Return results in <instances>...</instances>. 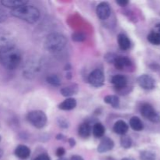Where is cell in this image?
Returning <instances> with one entry per match:
<instances>
[{
  "instance_id": "cell-1",
  "label": "cell",
  "mask_w": 160,
  "mask_h": 160,
  "mask_svg": "<svg viewBox=\"0 0 160 160\" xmlns=\"http://www.w3.org/2000/svg\"><path fill=\"white\" fill-rule=\"evenodd\" d=\"M21 62L20 51L12 47L2 48L0 51V62L8 70H15Z\"/></svg>"
},
{
  "instance_id": "cell-2",
  "label": "cell",
  "mask_w": 160,
  "mask_h": 160,
  "mask_svg": "<svg viewBox=\"0 0 160 160\" xmlns=\"http://www.w3.org/2000/svg\"><path fill=\"white\" fill-rule=\"evenodd\" d=\"M11 14L13 17L24 20L29 23H36L40 17V11L38 9V8L29 5H25L17 9H12Z\"/></svg>"
},
{
  "instance_id": "cell-3",
  "label": "cell",
  "mask_w": 160,
  "mask_h": 160,
  "mask_svg": "<svg viewBox=\"0 0 160 160\" xmlns=\"http://www.w3.org/2000/svg\"><path fill=\"white\" fill-rule=\"evenodd\" d=\"M67 44V38L60 33L55 32L48 34L45 41L44 46L48 52L56 53L62 51Z\"/></svg>"
},
{
  "instance_id": "cell-4",
  "label": "cell",
  "mask_w": 160,
  "mask_h": 160,
  "mask_svg": "<svg viewBox=\"0 0 160 160\" xmlns=\"http://www.w3.org/2000/svg\"><path fill=\"white\" fill-rule=\"evenodd\" d=\"M27 119L30 123L38 129L45 128L47 123V116L42 110H33L28 112Z\"/></svg>"
},
{
  "instance_id": "cell-5",
  "label": "cell",
  "mask_w": 160,
  "mask_h": 160,
  "mask_svg": "<svg viewBox=\"0 0 160 160\" xmlns=\"http://www.w3.org/2000/svg\"><path fill=\"white\" fill-rule=\"evenodd\" d=\"M141 114L142 117H145L149 121L155 123H160V115L158 112H156V109L153 108L152 105L148 103H145L141 107Z\"/></svg>"
},
{
  "instance_id": "cell-6",
  "label": "cell",
  "mask_w": 160,
  "mask_h": 160,
  "mask_svg": "<svg viewBox=\"0 0 160 160\" xmlns=\"http://www.w3.org/2000/svg\"><path fill=\"white\" fill-rule=\"evenodd\" d=\"M88 81L92 86L95 88H101L105 84V75L102 70L95 69L91 72L88 76Z\"/></svg>"
},
{
  "instance_id": "cell-7",
  "label": "cell",
  "mask_w": 160,
  "mask_h": 160,
  "mask_svg": "<svg viewBox=\"0 0 160 160\" xmlns=\"http://www.w3.org/2000/svg\"><path fill=\"white\" fill-rule=\"evenodd\" d=\"M138 85L145 90H152L156 87V81L152 77L148 74H142L137 79Z\"/></svg>"
},
{
  "instance_id": "cell-8",
  "label": "cell",
  "mask_w": 160,
  "mask_h": 160,
  "mask_svg": "<svg viewBox=\"0 0 160 160\" xmlns=\"http://www.w3.org/2000/svg\"><path fill=\"white\" fill-rule=\"evenodd\" d=\"M96 13L98 18L102 20H106L110 17V6L106 2H102L97 6Z\"/></svg>"
},
{
  "instance_id": "cell-9",
  "label": "cell",
  "mask_w": 160,
  "mask_h": 160,
  "mask_svg": "<svg viewBox=\"0 0 160 160\" xmlns=\"http://www.w3.org/2000/svg\"><path fill=\"white\" fill-rule=\"evenodd\" d=\"M113 147L114 142L112 139L109 138H103L97 148V151L99 153H105L112 150Z\"/></svg>"
},
{
  "instance_id": "cell-10",
  "label": "cell",
  "mask_w": 160,
  "mask_h": 160,
  "mask_svg": "<svg viewBox=\"0 0 160 160\" xmlns=\"http://www.w3.org/2000/svg\"><path fill=\"white\" fill-rule=\"evenodd\" d=\"M111 83L117 90H122L128 85V79L123 75L117 74L112 77L111 79Z\"/></svg>"
},
{
  "instance_id": "cell-11",
  "label": "cell",
  "mask_w": 160,
  "mask_h": 160,
  "mask_svg": "<svg viewBox=\"0 0 160 160\" xmlns=\"http://www.w3.org/2000/svg\"><path fill=\"white\" fill-rule=\"evenodd\" d=\"M113 63L116 68L119 70H126L132 66V62L131 59L128 57H123V56H117Z\"/></svg>"
},
{
  "instance_id": "cell-12",
  "label": "cell",
  "mask_w": 160,
  "mask_h": 160,
  "mask_svg": "<svg viewBox=\"0 0 160 160\" xmlns=\"http://www.w3.org/2000/svg\"><path fill=\"white\" fill-rule=\"evenodd\" d=\"M78 92H79V86L76 84L66 86V87L61 88L60 90V93L62 94V96L67 97V98H70L73 95H77Z\"/></svg>"
},
{
  "instance_id": "cell-13",
  "label": "cell",
  "mask_w": 160,
  "mask_h": 160,
  "mask_svg": "<svg viewBox=\"0 0 160 160\" xmlns=\"http://www.w3.org/2000/svg\"><path fill=\"white\" fill-rule=\"evenodd\" d=\"M14 154L16 155L17 157L21 159H26L31 155V150L28 146L23 145H20L16 148L14 151Z\"/></svg>"
},
{
  "instance_id": "cell-14",
  "label": "cell",
  "mask_w": 160,
  "mask_h": 160,
  "mask_svg": "<svg viewBox=\"0 0 160 160\" xmlns=\"http://www.w3.org/2000/svg\"><path fill=\"white\" fill-rule=\"evenodd\" d=\"M128 129H129V126L123 120H118V121L116 122L113 126L114 132L122 136L125 135L128 133Z\"/></svg>"
},
{
  "instance_id": "cell-15",
  "label": "cell",
  "mask_w": 160,
  "mask_h": 160,
  "mask_svg": "<svg viewBox=\"0 0 160 160\" xmlns=\"http://www.w3.org/2000/svg\"><path fill=\"white\" fill-rule=\"evenodd\" d=\"M1 3L6 7L14 9L20 7V6H25L28 4V2L25 1V0H2Z\"/></svg>"
},
{
  "instance_id": "cell-16",
  "label": "cell",
  "mask_w": 160,
  "mask_h": 160,
  "mask_svg": "<svg viewBox=\"0 0 160 160\" xmlns=\"http://www.w3.org/2000/svg\"><path fill=\"white\" fill-rule=\"evenodd\" d=\"M77 106V101L73 98H67L62 102L59 104L58 108L61 110H72Z\"/></svg>"
},
{
  "instance_id": "cell-17",
  "label": "cell",
  "mask_w": 160,
  "mask_h": 160,
  "mask_svg": "<svg viewBox=\"0 0 160 160\" xmlns=\"http://www.w3.org/2000/svg\"><path fill=\"white\" fill-rule=\"evenodd\" d=\"M117 42H118L119 47L121 50L127 51L131 48V41L129 38L123 34H120L117 37Z\"/></svg>"
},
{
  "instance_id": "cell-18",
  "label": "cell",
  "mask_w": 160,
  "mask_h": 160,
  "mask_svg": "<svg viewBox=\"0 0 160 160\" xmlns=\"http://www.w3.org/2000/svg\"><path fill=\"white\" fill-rule=\"evenodd\" d=\"M92 134V128L88 123H81L78 128V134L82 138H88Z\"/></svg>"
},
{
  "instance_id": "cell-19",
  "label": "cell",
  "mask_w": 160,
  "mask_h": 160,
  "mask_svg": "<svg viewBox=\"0 0 160 160\" xmlns=\"http://www.w3.org/2000/svg\"><path fill=\"white\" fill-rule=\"evenodd\" d=\"M92 132L96 138H102L104 136L105 132H106V128L101 123H96L93 125Z\"/></svg>"
},
{
  "instance_id": "cell-20",
  "label": "cell",
  "mask_w": 160,
  "mask_h": 160,
  "mask_svg": "<svg viewBox=\"0 0 160 160\" xmlns=\"http://www.w3.org/2000/svg\"><path fill=\"white\" fill-rule=\"evenodd\" d=\"M130 127L135 131H141L144 129V125L141 119L138 117H131L130 120Z\"/></svg>"
},
{
  "instance_id": "cell-21",
  "label": "cell",
  "mask_w": 160,
  "mask_h": 160,
  "mask_svg": "<svg viewBox=\"0 0 160 160\" xmlns=\"http://www.w3.org/2000/svg\"><path fill=\"white\" fill-rule=\"evenodd\" d=\"M104 102L106 104L112 106L113 108H117L120 106V98L117 95H106L104 98Z\"/></svg>"
},
{
  "instance_id": "cell-22",
  "label": "cell",
  "mask_w": 160,
  "mask_h": 160,
  "mask_svg": "<svg viewBox=\"0 0 160 160\" xmlns=\"http://www.w3.org/2000/svg\"><path fill=\"white\" fill-rule=\"evenodd\" d=\"M12 38L4 34H0V46L2 48L12 47Z\"/></svg>"
},
{
  "instance_id": "cell-23",
  "label": "cell",
  "mask_w": 160,
  "mask_h": 160,
  "mask_svg": "<svg viewBox=\"0 0 160 160\" xmlns=\"http://www.w3.org/2000/svg\"><path fill=\"white\" fill-rule=\"evenodd\" d=\"M148 42L155 45H160V33L152 31L147 37Z\"/></svg>"
},
{
  "instance_id": "cell-24",
  "label": "cell",
  "mask_w": 160,
  "mask_h": 160,
  "mask_svg": "<svg viewBox=\"0 0 160 160\" xmlns=\"http://www.w3.org/2000/svg\"><path fill=\"white\" fill-rule=\"evenodd\" d=\"M46 81L48 84H51L52 86H54V87H59L61 85L60 78L56 74H52L47 77Z\"/></svg>"
},
{
  "instance_id": "cell-25",
  "label": "cell",
  "mask_w": 160,
  "mask_h": 160,
  "mask_svg": "<svg viewBox=\"0 0 160 160\" xmlns=\"http://www.w3.org/2000/svg\"><path fill=\"white\" fill-rule=\"evenodd\" d=\"M156 156L153 152L145 150L141 152L140 159L141 160H156Z\"/></svg>"
},
{
  "instance_id": "cell-26",
  "label": "cell",
  "mask_w": 160,
  "mask_h": 160,
  "mask_svg": "<svg viewBox=\"0 0 160 160\" xmlns=\"http://www.w3.org/2000/svg\"><path fill=\"white\" fill-rule=\"evenodd\" d=\"M120 145L123 148H130L132 146V140H131V137L128 135H123L120 138Z\"/></svg>"
},
{
  "instance_id": "cell-27",
  "label": "cell",
  "mask_w": 160,
  "mask_h": 160,
  "mask_svg": "<svg viewBox=\"0 0 160 160\" xmlns=\"http://www.w3.org/2000/svg\"><path fill=\"white\" fill-rule=\"evenodd\" d=\"M72 40L76 42H82L85 41L86 35L81 31H76L72 34Z\"/></svg>"
},
{
  "instance_id": "cell-28",
  "label": "cell",
  "mask_w": 160,
  "mask_h": 160,
  "mask_svg": "<svg viewBox=\"0 0 160 160\" xmlns=\"http://www.w3.org/2000/svg\"><path fill=\"white\" fill-rule=\"evenodd\" d=\"M57 122L59 128H63V129H67V128H68L69 126H70V123H69L68 120L65 118H62V117L58 119Z\"/></svg>"
},
{
  "instance_id": "cell-29",
  "label": "cell",
  "mask_w": 160,
  "mask_h": 160,
  "mask_svg": "<svg viewBox=\"0 0 160 160\" xmlns=\"http://www.w3.org/2000/svg\"><path fill=\"white\" fill-rule=\"evenodd\" d=\"M117 55L113 54V53H108V54H106V56H105V59H106V60L109 63H113L114 61L116 60V59L117 58Z\"/></svg>"
},
{
  "instance_id": "cell-30",
  "label": "cell",
  "mask_w": 160,
  "mask_h": 160,
  "mask_svg": "<svg viewBox=\"0 0 160 160\" xmlns=\"http://www.w3.org/2000/svg\"><path fill=\"white\" fill-rule=\"evenodd\" d=\"M65 153H66V150H65V148H62V147H59V148H58L57 150H56V156H57L59 158L62 157V156L65 155Z\"/></svg>"
},
{
  "instance_id": "cell-31",
  "label": "cell",
  "mask_w": 160,
  "mask_h": 160,
  "mask_svg": "<svg viewBox=\"0 0 160 160\" xmlns=\"http://www.w3.org/2000/svg\"><path fill=\"white\" fill-rule=\"evenodd\" d=\"M34 160H51L49 156L46 153H43V154H41L39 156H38Z\"/></svg>"
},
{
  "instance_id": "cell-32",
  "label": "cell",
  "mask_w": 160,
  "mask_h": 160,
  "mask_svg": "<svg viewBox=\"0 0 160 160\" xmlns=\"http://www.w3.org/2000/svg\"><path fill=\"white\" fill-rule=\"evenodd\" d=\"M7 19V14L4 10L0 9V23L5 21Z\"/></svg>"
},
{
  "instance_id": "cell-33",
  "label": "cell",
  "mask_w": 160,
  "mask_h": 160,
  "mask_svg": "<svg viewBox=\"0 0 160 160\" xmlns=\"http://www.w3.org/2000/svg\"><path fill=\"white\" fill-rule=\"evenodd\" d=\"M117 3L120 6H126L129 3V2L126 0H120V1H117Z\"/></svg>"
},
{
  "instance_id": "cell-34",
  "label": "cell",
  "mask_w": 160,
  "mask_h": 160,
  "mask_svg": "<svg viewBox=\"0 0 160 160\" xmlns=\"http://www.w3.org/2000/svg\"><path fill=\"white\" fill-rule=\"evenodd\" d=\"M68 143L70 145V146L71 148H73V147H74L76 145V141L73 138H70L68 139Z\"/></svg>"
},
{
  "instance_id": "cell-35",
  "label": "cell",
  "mask_w": 160,
  "mask_h": 160,
  "mask_svg": "<svg viewBox=\"0 0 160 160\" xmlns=\"http://www.w3.org/2000/svg\"><path fill=\"white\" fill-rule=\"evenodd\" d=\"M70 160H84V159L81 156H78V155H74V156H71Z\"/></svg>"
},
{
  "instance_id": "cell-36",
  "label": "cell",
  "mask_w": 160,
  "mask_h": 160,
  "mask_svg": "<svg viewBox=\"0 0 160 160\" xmlns=\"http://www.w3.org/2000/svg\"><path fill=\"white\" fill-rule=\"evenodd\" d=\"M56 139H57V140H59V141H63V140H65V139H66V137L63 135V134H57V135H56Z\"/></svg>"
},
{
  "instance_id": "cell-37",
  "label": "cell",
  "mask_w": 160,
  "mask_h": 160,
  "mask_svg": "<svg viewBox=\"0 0 160 160\" xmlns=\"http://www.w3.org/2000/svg\"><path fill=\"white\" fill-rule=\"evenodd\" d=\"M153 31H156V32L160 33V23H157V24L155 26Z\"/></svg>"
},
{
  "instance_id": "cell-38",
  "label": "cell",
  "mask_w": 160,
  "mask_h": 160,
  "mask_svg": "<svg viewBox=\"0 0 160 160\" xmlns=\"http://www.w3.org/2000/svg\"><path fill=\"white\" fill-rule=\"evenodd\" d=\"M71 78H72L71 73H70V72H67V79H71Z\"/></svg>"
},
{
  "instance_id": "cell-39",
  "label": "cell",
  "mask_w": 160,
  "mask_h": 160,
  "mask_svg": "<svg viewBox=\"0 0 160 160\" xmlns=\"http://www.w3.org/2000/svg\"><path fill=\"white\" fill-rule=\"evenodd\" d=\"M121 160H135L134 159H133V158H123V159H122Z\"/></svg>"
},
{
  "instance_id": "cell-40",
  "label": "cell",
  "mask_w": 160,
  "mask_h": 160,
  "mask_svg": "<svg viewBox=\"0 0 160 160\" xmlns=\"http://www.w3.org/2000/svg\"><path fill=\"white\" fill-rule=\"evenodd\" d=\"M3 156V151L0 148V158H2V156Z\"/></svg>"
},
{
  "instance_id": "cell-41",
  "label": "cell",
  "mask_w": 160,
  "mask_h": 160,
  "mask_svg": "<svg viewBox=\"0 0 160 160\" xmlns=\"http://www.w3.org/2000/svg\"><path fill=\"white\" fill-rule=\"evenodd\" d=\"M57 160H68L67 159V158H64V157H61V158H59Z\"/></svg>"
},
{
  "instance_id": "cell-42",
  "label": "cell",
  "mask_w": 160,
  "mask_h": 160,
  "mask_svg": "<svg viewBox=\"0 0 160 160\" xmlns=\"http://www.w3.org/2000/svg\"><path fill=\"white\" fill-rule=\"evenodd\" d=\"M1 140H2V137H1V135H0V142H1Z\"/></svg>"
}]
</instances>
